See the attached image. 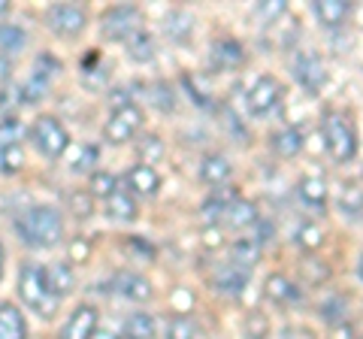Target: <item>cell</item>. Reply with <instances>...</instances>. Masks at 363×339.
I'll return each mask as SVG.
<instances>
[{"label": "cell", "instance_id": "cell-1", "mask_svg": "<svg viewBox=\"0 0 363 339\" xmlns=\"http://www.w3.org/2000/svg\"><path fill=\"white\" fill-rule=\"evenodd\" d=\"M18 236L33 248H52L61 243L64 236V221L61 212L55 206H30L25 216L16 221Z\"/></svg>", "mask_w": 363, "mask_h": 339}, {"label": "cell", "instance_id": "cell-2", "mask_svg": "<svg viewBox=\"0 0 363 339\" xmlns=\"http://www.w3.org/2000/svg\"><path fill=\"white\" fill-rule=\"evenodd\" d=\"M18 294L21 300L28 303L33 312L40 315H55V306H58V300L49 294V285H45V267L40 264H25L18 273Z\"/></svg>", "mask_w": 363, "mask_h": 339}, {"label": "cell", "instance_id": "cell-3", "mask_svg": "<svg viewBox=\"0 0 363 339\" xmlns=\"http://www.w3.org/2000/svg\"><path fill=\"white\" fill-rule=\"evenodd\" d=\"M324 140H327V152L333 155V161L345 164L357 155V137H354V128L348 124L345 116L339 112H330L324 118Z\"/></svg>", "mask_w": 363, "mask_h": 339}, {"label": "cell", "instance_id": "cell-4", "mask_svg": "<svg viewBox=\"0 0 363 339\" xmlns=\"http://www.w3.org/2000/svg\"><path fill=\"white\" fill-rule=\"evenodd\" d=\"M33 143H37V149L45 155V157H64L67 149H70V133L61 124V118L55 116H40L33 121Z\"/></svg>", "mask_w": 363, "mask_h": 339}, {"label": "cell", "instance_id": "cell-5", "mask_svg": "<svg viewBox=\"0 0 363 339\" xmlns=\"http://www.w3.org/2000/svg\"><path fill=\"white\" fill-rule=\"evenodd\" d=\"M140 25V9L136 6H116L109 9L100 21V33H104V40H130Z\"/></svg>", "mask_w": 363, "mask_h": 339}, {"label": "cell", "instance_id": "cell-6", "mask_svg": "<svg viewBox=\"0 0 363 339\" xmlns=\"http://www.w3.org/2000/svg\"><path fill=\"white\" fill-rule=\"evenodd\" d=\"M140 128H143V109L130 104V106H124L118 112H112L106 128H104V137L109 143H128Z\"/></svg>", "mask_w": 363, "mask_h": 339}, {"label": "cell", "instance_id": "cell-7", "mask_svg": "<svg viewBox=\"0 0 363 339\" xmlns=\"http://www.w3.org/2000/svg\"><path fill=\"white\" fill-rule=\"evenodd\" d=\"M279 97H281V85L272 76H260L257 82L248 88L245 104H248V112H252V116H267V112L279 104Z\"/></svg>", "mask_w": 363, "mask_h": 339}, {"label": "cell", "instance_id": "cell-8", "mask_svg": "<svg viewBox=\"0 0 363 339\" xmlns=\"http://www.w3.org/2000/svg\"><path fill=\"white\" fill-rule=\"evenodd\" d=\"M45 21L55 33H64V37H76L79 30L85 28V9L76 4H58L45 13Z\"/></svg>", "mask_w": 363, "mask_h": 339}, {"label": "cell", "instance_id": "cell-9", "mask_svg": "<svg viewBox=\"0 0 363 339\" xmlns=\"http://www.w3.org/2000/svg\"><path fill=\"white\" fill-rule=\"evenodd\" d=\"M112 291L121 294L124 300H133V303H149L152 300V282L140 276V273H130V269H121L112 279Z\"/></svg>", "mask_w": 363, "mask_h": 339}, {"label": "cell", "instance_id": "cell-10", "mask_svg": "<svg viewBox=\"0 0 363 339\" xmlns=\"http://www.w3.org/2000/svg\"><path fill=\"white\" fill-rule=\"evenodd\" d=\"M294 76H297V82L303 85V88H309V91H315L318 85L324 82V61L318 58L315 52H300L297 58H294Z\"/></svg>", "mask_w": 363, "mask_h": 339}, {"label": "cell", "instance_id": "cell-11", "mask_svg": "<svg viewBox=\"0 0 363 339\" xmlns=\"http://www.w3.org/2000/svg\"><path fill=\"white\" fill-rule=\"evenodd\" d=\"M218 221L227 224V228H248V224H257V206L242 197H230L224 200Z\"/></svg>", "mask_w": 363, "mask_h": 339}, {"label": "cell", "instance_id": "cell-12", "mask_svg": "<svg viewBox=\"0 0 363 339\" xmlns=\"http://www.w3.org/2000/svg\"><path fill=\"white\" fill-rule=\"evenodd\" d=\"M94 330H97V309L94 306H76L73 315L64 324L61 339H91Z\"/></svg>", "mask_w": 363, "mask_h": 339}, {"label": "cell", "instance_id": "cell-13", "mask_svg": "<svg viewBox=\"0 0 363 339\" xmlns=\"http://www.w3.org/2000/svg\"><path fill=\"white\" fill-rule=\"evenodd\" d=\"M0 339H28V321L13 303H0Z\"/></svg>", "mask_w": 363, "mask_h": 339}, {"label": "cell", "instance_id": "cell-14", "mask_svg": "<svg viewBox=\"0 0 363 339\" xmlns=\"http://www.w3.org/2000/svg\"><path fill=\"white\" fill-rule=\"evenodd\" d=\"M264 291H267V297L276 300V303H300V300H303L300 288L294 285V282H291L285 273H272V276L267 279Z\"/></svg>", "mask_w": 363, "mask_h": 339}, {"label": "cell", "instance_id": "cell-15", "mask_svg": "<svg viewBox=\"0 0 363 339\" xmlns=\"http://www.w3.org/2000/svg\"><path fill=\"white\" fill-rule=\"evenodd\" d=\"M212 61L221 67V70H236V67L245 64V52L236 40H218L212 46Z\"/></svg>", "mask_w": 363, "mask_h": 339}, {"label": "cell", "instance_id": "cell-16", "mask_svg": "<svg viewBox=\"0 0 363 339\" xmlns=\"http://www.w3.org/2000/svg\"><path fill=\"white\" fill-rule=\"evenodd\" d=\"M45 285H49V294L55 300L67 297V294L73 291V285H76V276H73L70 264H55L52 269H45Z\"/></svg>", "mask_w": 363, "mask_h": 339}, {"label": "cell", "instance_id": "cell-17", "mask_svg": "<svg viewBox=\"0 0 363 339\" xmlns=\"http://www.w3.org/2000/svg\"><path fill=\"white\" fill-rule=\"evenodd\" d=\"M230 173H233V167H230V161L227 157H221V155H206L200 161V179L206 185H221V182H227L230 179Z\"/></svg>", "mask_w": 363, "mask_h": 339}, {"label": "cell", "instance_id": "cell-18", "mask_svg": "<svg viewBox=\"0 0 363 339\" xmlns=\"http://www.w3.org/2000/svg\"><path fill=\"white\" fill-rule=\"evenodd\" d=\"M128 182H130V188L136 191V194L149 197V194H155V191L161 188V176H157V170H155V167L136 164L130 173H128Z\"/></svg>", "mask_w": 363, "mask_h": 339}, {"label": "cell", "instance_id": "cell-19", "mask_svg": "<svg viewBox=\"0 0 363 339\" xmlns=\"http://www.w3.org/2000/svg\"><path fill=\"white\" fill-rule=\"evenodd\" d=\"M315 16L324 28H339L348 16V4L345 0H318L315 4Z\"/></svg>", "mask_w": 363, "mask_h": 339}, {"label": "cell", "instance_id": "cell-20", "mask_svg": "<svg viewBox=\"0 0 363 339\" xmlns=\"http://www.w3.org/2000/svg\"><path fill=\"white\" fill-rule=\"evenodd\" d=\"M106 216L116 218V221H133L136 218V200L128 191H116L109 200H106Z\"/></svg>", "mask_w": 363, "mask_h": 339}, {"label": "cell", "instance_id": "cell-21", "mask_svg": "<svg viewBox=\"0 0 363 339\" xmlns=\"http://www.w3.org/2000/svg\"><path fill=\"white\" fill-rule=\"evenodd\" d=\"M303 149V133L297 128H285L272 137V152L279 157H297Z\"/></svg>", "mask_w": 363, "mask_h": 339}, {"label": "cell", "instance_id": "cell-22", "mask_svg": "<svg viewBox=\"0 0 363 339\" xmlns=\"http://www.w3.org/2000/svg\"><path fill=\"white\" fill-rule=\"evenodd\" d=\"M124 339H152L155 336V318L149 312H133L124 318Z\"/></svg>", "mask_w": 363, "mask_h": 339}, {"label": "cell", "instance_id": "cell-23", "mask_svg": "<svg viewBox=\"0 0 363 339\" xmlns=\"http://www.w3.org/2000/svg\"><path fill=\"white\" fill-rule=\"evenodd\" d=\"M128 55H130V61H136V64H149L155 58V40H152V33L149 30H136L133 37L128 40Z\"/></svg>", "mask_w": 363, "mask_h": 339}, {"label": "cell", "instance_id": "cell-24", "mask_svg": "<svg viewBox=\"0 0 363 339\" xmlns=\"http://www.w3.org/2000/svg\"><path fill=\"white\" fill-rule=\"evenodd\" d=\"M215 288H218L221 294H230V297H240L242 288H245V269H240V267L218 269V276H215Z\"/></svg>", "mask_w": 363, "mask_h": 339}, {"label": "cell", "instance_id": "cell-25", "mask_svg": "<svg viewBox=\"0 0 363 339\" xmlns=\"http://www.w3.org/2000/svg\"><path fill=\"white\" fill-rule=\"evenodd\" d=\"M164 30H167L176 43L188 40V37H191V30H194V16L185 13V9H176V13H169V16H167Z\"/></svg>", "mask_w": 363, "mask_h": 339}, {"label": "cell", "instance_id": "cell-26", "mask_svg": "<svg viewBox=\"0 0 363 339\" xmlns=\"http://www.w3.org/2000/svg\"><path fill=\"white\" fill-rule=\"evenodd\" d=\"M230 257H233V264L236 267H255L260 261V243L257 240H240V243H233L230 248Z\"/></svg>", "mask_w": 363, "mask_h": 339}, {"label": "cell", "instance_id": "cell-27", "mask_svg": "<svg viewBox=\"0 0 363 339\" xmlns=\"http://www.w3.org/2000/svg\"><path fill=\"white\" fill-rule=\"evenodd\" d=\"M297 191H300V200H303V203H309V206H321V203L327 200V185H324L318 176L303 179Z\"/></svg>", "mask_w": 363, "mask_h": 339}, {"label": "cell", "instance_id": "cell-28", "mask_svg": "<svg viewBox=\"0 0 363 339\" xmlns=\"http://www.w3.org/2000/svg\"><path fill=\"white\" fill-rule=\"evenodd\" d=\"M25 43H28V37H25V30H21V28L0 25V49H4V52H21V49H25Z\"/></svg>", "mask_w": 363, "mask_h": 339}, {"label": "cell", "instance_id": "cell-29", "mask_svg": "<svg viewBox=\"0 0 363 339\" xmlns=\"http://www.w3.org/2000/svg\"><path fill=\"white\" fill-rule=\"evenodd\" d=\"M97 157H100V149L97 145H82L73 157H70V167H73V173H91L97 164Z\"/></svg>", "mask_w": 363, "mask_h": 339}, {"label": "cell", "instance_id": "cell-30", "mask_svg": "<svg viewBox=\"0 0 363 339\" xmlns=\"http://www.w3.org/2000/svg\"><path fill=\"white\" fill-rule=\"evenodd\" d=\"M116 185H118V179L112 173H94L91 176V197L109 200L112 194H116Z\"/></svg>", "mask_w": 363, "mask_h": 339}, {"label": "cell", "instance_id": "cell-31", "mask_svg": "<svg viewBox=\"0 0 363 339\" xmlns=\"http://www.w3.org/2000/svg\"><path fill=\"white\" fill-rule=\"evenodd\" d=\"M21 133H25V128H21L18 118H4L0 121V152L9 149V145H18Z\"/></svg>", "mask_w": 363, "mask_h": 339}, {"label": "cell", "instance_id": "cell-32", "mask_svg": "<svg viewBox=\"0 0 363 339\" xmlns=\"http://www.w3.org/2000/svg\"><path fill=\"white\" fill-rule=\"evenodd\" d=\"M49 82H52V79H45V76H37V73H33L30 82L21 88V104H37V100H43V94L49 91Z\"/></svg>", "mask_w": 363, "mask_h": 339}, {"label": "cell", "instance_id": "cell-33", "mask_svg": "<svg viewBox=\"0 0 363 339\" xmlns=\"http://www.w3.org/2000/svg\"><path fill=\"white\" fill-rule=\"evenodd\" d=\"M0 167H4L6 176L18 173V170L25 167V152H21V145H9V149L0 152Z\"/></svg>", "mask_w": 363, "mask_h": 339}, {"label": "cell", "instance_id": "cell-34", "mask_svg": "<svg viewBox=\"0 0 363 339\" xmlns=\"http://www.w3.org/2000/svg\"><path fill=\"white\" fill-rule=\"evenodd\" d=\"M321 315H324V321H330V324H342L345 321V315H348V306H345V297H330L321 306Z\"/></svg>", "mask_w": 363, "mask_h": 339}, {"label": "cell", "instance_id": "cell-35", "mask_svg": "<svg viewBox=\"0 0 363 339\" xmlns=\"http://www.w3.org/2000/svg\"><path fill=\"white\" fill-rule=\"evenodd\" d=\"M245 336L248 339H267L269 336V318L264 312H252L245 318Z\"/></svg>", "mask_w": 363, "mask_h": 339}, {"label": "cell", "instance_id": "cell-36", "mask_svg": "<svg viewBox=\"0 0 363 339\" xmlns=\"http://www.w3.org/2000/svg\"><path fill=\"white\" fill-rule=\"evenodd\" d=\"M167 339H194V321H191L188 315L173 318L169 327H167Z\"/></svg>", "mask_w": 363, "mask_h": 339}, {"label": "cell", "instance_id": "cell-37", "mask_svg": "<svg viewBox=\"0 0 363 339\" xmlns=\"http://www.w3.org/2000/svg\"><path fill=\"white\" fill-rule=\"evenodd\" d=\"M140 155H143V164H145V167H152L155 161H161V157H164V143L157 140V137H149V140L143 143Z\"/></svg>", "mask_w": 363, "mask_h": 339}, {"label": "cell", "instance_id": "cell-38", "mask_svg": "<svg viewBox=\"0 0 363 339\" xmlns=\"http://www.w3.org/2000/svg\"><path fill=\"white\" fill-rule=\"evenodd\" d=\"M70 209L76 212L79 218H88L91 212H94V197L82 194V191H76V194H70Z\"/></svg>", "mask_w": 363, "mask_h": 339}, {"label": "cell", "instance_id": "cell-39", "mask_svg": "<svg viewBox=\"0 0 363 339\" xmlns=\"http://www.w3.org/2000/svg\"><path fill=\"white\" fill-rule=\"evenodd\" d=\"M342 209L345 212H360L363 209V188H357V185H348L345 191H342Z\"/></svg>", "mask_w": 363, "mask_h": 339}, {"label": "cell", "instance_id": "cell-40", "mask_svg": "<svg viewBox=\"0 0 363 339\" xmlns=\"http://www.w3.org/2000/svg\"><path fill=\"white\" fill-rule=\"evenodd\" d=\"M152 104H155L157 109H164V112L173 109V91H169L167 82H157V85L152 88Z\"/></svg>", "mask_w": 363, "mask_h": 339}, {"label": "cell", "instance_id": "cell-41", "mask_svg": "<svg viewBox=\"0 0 363 339\" xmlns=\"http://www.w3.org/2000/svg\"><path fill=\"white\" fill-rule=\"evenodd\" d=\"M285 4H281V0H264V4L257 6V16L264 18V21H279L281 16H285Z\"/></svg>", "mask_w": 363, "mask_h": 339}, {"label": "cell", "instance_id": "cell-42", "mask_svg": "<svg viewBox=\"0 0 363 339\" xmlns=\"http://www.w3.org/2000/svg\"><path fill=\"white\" fill-rule=\"evenodd\" d=\"M297 240H300L306 248H318V245H321V230L312 228V224H306V228L297 233Z\"/></svg>", "mask_w": 363, "mask_h": 339}, {"label": "cell", "instance_id": "cell-43", "mask_svg": "<svg viewBox=\"0 0 363 339\" xmlns=\"http://www.w3.org/2000/svg\"><path fill=\"white\" fill-rule=\"evenodd\" d=\"M88 255H91L88 240H73V245H70V257H73V261H88Z\"/></svg>", "mask_w": 363, "mask_h": 339}, {"label": "cell", "instance_id": "cell-44", "mask_svg": "<svg viewBox=\"0 0 363 339\" xmlns=\"http://www.w3.org/2000/svg\"><path fill=\"white\" fill-rule=\"evenodd\" d=\"M128 245L136 248V252H143L145 257H152V255H155V248H149V243H145V240H128Z\"/></svg>", "mask_w": 363, "mask_h": 339}, {"label": "cell", "instance_id": "cell-45", "mask_svg": "<svg viewBox=\"0 0 363 339\" xmlns=\"http://www.w3.org/2000/svg\"><path fill=\"white\" fill-rule=\"evenodd\" d=\"M9 70H13V64H9L6 55H0V79H6V76H9Z\"/></svg>", "mask_w": 363, "mask_h": 339}, {"label": "cell", "instance_id": "cell-46", "mask_svg": "<svg viewBox=\"0 0 363 339\" xmlns=\"http://www.w3.org/2000/svg\"><path fill=\"white\" fill-rule=\"evenodd\" d=\"M91 339H118V336L112 333V330H104V327H97V330L91 333Z\"/></svg>", "mask_w": 363, "mask_h": 339}, {"label": "cell", "instance_id": "cell-47", "mask_svg": "<svg viewBox=\"0 0 363 339\" xmlns=\"http://www.w3.org/2000/svg\"><path fill=\"white\" fill-rule=\"evenodd\" d=\"M9 13V0H0V16H6Z\"/></svg>", "mask_w": 363, "mask_h": 339}, {"label": "cell", "instance_id": "cell-48", "mask_svg": "<svg viewBox=\"0 0 363 339\" xmlns=\"http://www.w3.org/2000/svg\"><path fill=\"white\" fill-rule=\"evenodd\" d=\"M0 276H4V245H0Z\"/></svg>", "mask_w": 363, "mask_h": 339}, {"label": "cell", "instance_id": "cell-49", "mask_svg": "<svg viewBox=\"0 0 363 339\" xmlns=\"http://www.w3.org/2000/svg\"><path fill=\"white\" fill-rule=\"evenodd\" d=\"M357 273H360V279H363V255H360V264H357Z\"/></svg>", "mask_w": 363, "mask_h": 339}]
</instances>
